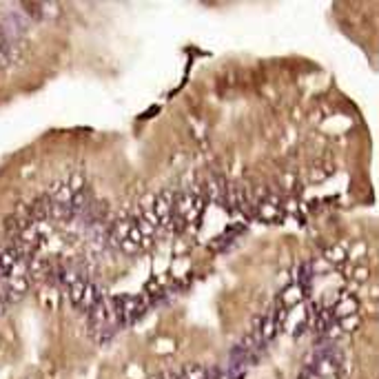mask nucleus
Returning <instances> with one entry per match:
<instances>
[{"instance_id": "423d86ee", "label": "nucleus", "mask_w": 379, "mask_h": 379, "mask_svg": "<svg viewBox=\"0 0 379 379\" xmlns=\"http://www.w3.org/2000/svg\"><path fill=\"white\" fill-rule=\"evenodd\" d=\"M357 326H359L357 315H348V317H342V319H339V328L342 330H355Z\"/></svg>"}, {"instance_id": "39448f33", "label": "nucleus", "mask_w": 379, "mask_h": 379, "mask_svg": "<svg viewBox=\"0 0 379 379\" xmlns=\"http://www.w3.org/2000/svg\"><path fill=\"white\" fill-rule=\"evenodd\" d=\"M85 284H87V280H78V282H73L71 286H67L69 288V299H71V304L78 308V304H80V299H82V293H85Z\"/></svg>"}, {"instance_id": "f257e3e1", "label": "nucleus", "mask_w": 379, "mask_h": 379, "mask_svg": "<svg viewBox=\"0 0 379 379\" xmlns=\"http://www.w3.org/2000/svg\"><path fill=\"white\" fill-rule=\"evenodd\" d=\"M173 193H160L158 197L151 200V209L156 215L160 226H171V218H173Z\"/></svg>"}, {"instance_id": "f03ea898", "label": "nucleus", "mask_w": 379, "mask_h": 379, "mask_svg": "<svg viewBox=\"0 0 379 379\" xmlns=\"http://www.w3.org/2000/svg\"><path fill=\"white\" fill-rule=\"evenodd\" d=\"M357 308H359V302H357L355 295H342V297H339V302L335 304L330 311H333V315H337L339 319H342V317L355 315Z\"/></svg>"}, {"instance_id": "0eeeda50", "label": "nucleus", "mask_w": 379, "mask_h": 379, "mask_svg": "<svg viewBox=\"0 0 379 379\" xmlns=\"http://www.w3.org/2000/svg\"><path fill=\"white\" fill-rule=\"evenodd\" d=\"M118 246H120V249L125 251V253H129V255H133V253H138V251H140V246L135 244V242H131V240H125V242H120V244H118Z\"/></svg>"}, {"instance_id": "7ed1b4c3", "label": "nucleus", "mask_w": 379, "mask_h": 379, "mask_svg": "<svg viewBox=\"0 0 379 379\" xmlns=\"http://www.w3.org/2000/svg\"><path fill=\"white\" fill-rule=\"evenodd\" d=\"M100 297H102L100 288L94 284V282L87 280V284H85V293H82V299H80V304H78V308H80V311H85V313H89L91 308L95 306V302H98Z\"/></svg>"}, {"instance_id": "20e7f679", "label": "nucleus", "mask_w": 379, "mask_h": 379, "mask_svg": "<svg viewBox=\"0 0 379 379\" xmlns=\"http://www.w3.org/2000/svg\"><path fill=\"white\" fill-rule=\"evenodd\" d=\"M304 293H306V290H304L299 284L286 286L284 293H282V302H280V304L286 308V311H288V308L293 306V304H299V302H302V299H304Z\"/></svg>"}]
</instances>
